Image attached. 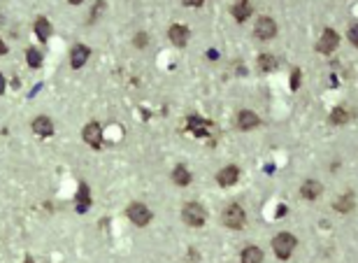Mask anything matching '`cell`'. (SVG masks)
<instances>
[{
    "mask_svg": "<svg viewBox=\"0 0 358 263\" xmlns=\"http://www.w3.org/2000/svg\"><path fill=\"white\" fill-rule=\"evenodd\" d=\"M296 244H298V240L291 233H279L275 240H272V250H275V254H277L279 258H289L291 254H293V250H296Z\"/></svg>",
    "mask_w": 358,
    "mask_h": 263,
    "instance_id": "obj_1",
    "label": "cell"
},
{
    "mask_svg": "<svg viewBox=\"0 0 358 263\" xmlns=\"http://www.w3.org/2000/svg\"><path fill=\"white\" fill-rule=\"evenodd\" d=\"M182 216H184V222L189 224V226H203L205 224V219H207V214H205V208H200L198 202H186L184 205V210H182Z\"/></svg>",
    "mask_w": 358,
    "mask_h": 263,
    "instance_id": "obj_2",
    "label": "cell"
},
{
    "mask_svg": "<svg viewBox=\"0 0 358 263\" xmlns=\"http://www.w3.org/2000/svg\"><path fill=\"white\" fill-rule=\"evenodd\" d=\"M244 222H247V214H244V210L240 205H230L226 212H223V224L228 226V228H242Z\"/></svg>",
    "mask_w": 358,
    "mask_h": 263,
    "instance_id": "obj_3",
    "label": "cell"
},
{
    "mask_svg": "<svg viewBox=\"0 0 358 263\" xmlns=\"http://www.w3.org/2000/svg\"><path fill=\"white\" fill-rule=\"evenodd\" d=\"M128 216L130 222L135 224V226H147L149 222H151V212H149L147 205H142V202H130L128 205Z\"/></svg>",
    "mask_w": 358,
    "mask_h": 263,
    "instance_id": "obj_4",
    "label": "cell"
},
{
    "mask_svg": "<svg viewBox=\"0 0 358 263\" xmlns=\"http://www.w3.org/2000/svg\"><path fill=\"white\" fill-rule=\"evenodd\" d=\"M254 33H256L258 40H272L275 33H277V24H275L270 16H261V21H258L256 28H254Z\"/></svg>",
    "mask_w": 358,
    "mask_h": 263,
    "instance_id": "obj_5",
    "label": "cell"
},
{
    "mask_svg": "<svg viewBox=\"0 0 358 263\" xmlns=\"http://www.w3.org/2000/svg\"><path fill=\"white\" fill-rule=\"evenodd\" d=\"M338 33L333 30V28H326L324 35H321V40L317 42V49L321 52V54H331V52H335V47H338Z\"/></svg>",
    "mask_w": 358,
    "mask_h": 263,
    "instance_id": "obj_6",
    "label": "cell"
},
{
    "mask_svg": "<svg viewBox=\"0 0 358 263\" xmlns=\"http://www.w3.org/2000/svg\"><path fill=\"white\" fill-rule=\"evenodd\" d=\"M84 140H86L93 149H100V144H102V130H100V126H98L95 122H91V124H86V126H84Z\"/></svg>",
    "mask_w": 358,
    "mask_h": 263,
    "instance_id": "obj_7",
    "label": "cell"
},
{
    "mask_svg": "<svg viewBox=\"0 0 358 263\" xmlns=\"http://www.w3.org/2000/svg\"><path fill=\"white\" fill-rule=\"evenodd\" d=\"M237 177H240V168H237V166H226V168L216 175V182L221 184V186H230V184L237 182Z\"/></svg>",
    "mask_w": 358,
    "mask_h": 263,
    "instance_id": "obj_8",
    "label": "cell"
},
{
    "mask_svg": "<svg viewBox=\"0 0 358 263\" xmlns=\"http://www.w3.org/2000/svg\"><path fill=\"white\" fill-rule=\"evenodd\" d=\"M33 130L37 135H42V138H47V135L54 133V124H51V119H47V116H37L33 122Z\"/></svg>",
    "mask_w": 358,
    "mask_h": 263,
    "instance_id": "obj_9",
    "label": "cell"
},
{
    "mask_svg": "<svg viewBox=\"0 0 358 263\" xmlns=\"http://www.w3.org/2000/svg\"><path fill=\"white\" fill-rule=\"evenodd\" d=\"M88 56H91V49L84 47V44H77V47L72 49V58H70V63H72V68H81L84 63H86Z\"/></svg>",
    "mask_w": 358,
    "mask_h": 263,
    "instance_id": "obj_10",
    "label": "cell"
},
{
    "mask_svg": "<svg viewBox=\"0 0 358 263\" xmlns=\"http://www.w3.org/2000/svg\"><path fill=\"white\" fill-rule=\"evenodd\" d=\"M170 40L175 42L177 47H184L189 42V28L186 26H172L170 28Z\"/></svg>",
    "mask_w": 358,
    "mask_h": 263,
    "instance_id": "obj_11",
    "label": "cell"
},
{
    "mask_svg": "<svg viewBox=\"0 0 358 263\" xmlns=\"http://www.w3.org/2000/svg\"><path fill=\"white\" fill-rule=\"evenodd\" d=\"M237 124H240V128H242V130H249V128H254V126H258V124H261V119H258L254 112L244 110V112H240V116H237Z\"/></svg>",
    "mask_w": 358,
    "mask_h": 263,
    "instance_id": "obj_12",
    "label": "cell"
},
{
    "mask_svg": "<svg viewBox=\"0 0 358 263\" xmlns=\"http://www.w3.org/2000/svg\"><path fill=\"white\" fill-rule=\"evenodd\" d=\"M321 191H324V189H321V184H319V182H312V180H310V182L303 184L300 194H303V198H307V200H314V198L321 196Z\"/></svg>",
    "mask_w": 358,
    "mask_h": 263,
    "instance_id": "obj_13",
    "label": "cell"
},
{
    "mask_svg": "<svg viewBox=\"0 0 358 263\" xmlns=\"http://www.w3.org/2000/svg\"><path fill=\"white\" fill-rule=\"evenodd\" d=\"M35 33H37V38L44 42L49 35H51V24H49L44 16H37V21H35Z\"/></svg>",
    "mask_w": 358,
    "mask_h": 263,
    "instance_id": "obj_14",
    "label": "cell"
},
{
    "mask_svg": "<svg viewBox=\"0 0 358 263\" xmlns=\"http://www.w3.org/2000/svg\"><path fill=\"white\" fill-rule=\"evenodd\" d=\"M242 263H263V252L258 247H247L242 252Z\"/></svg>",
    "mask_w": 358,
    "mask_h": 263,
    "instance_id": "obj_15",
    "label": "cell"
},
{
    "mask_svg": "<svg viewBox=\"0 0 358 263\" xmlns=\"http://www.w3.org/2000/svg\"><path fill=\"white\" fill-rule=\"evenodd\" d=\"M172 180H175L179 186H186V184L191 182V172L186 170V166H177V168L172 170Z\"/></svg>",
    "mask_w": 358,
    "mask_h": 263,
    "instance_id": "obj_16",
    "label": "cell"
},
{
    "mask_svg": "<svg viewBox=\"0 0 358 263\" xmlns=\"http://www.w3.org/2000/svg\"><path fill=\"white\" fill-rule=\"evenodd\" d=\"M251 5L249 2H237V5H233V16H235L237 21H244V19H249L251 16Z\"/></svg>",
    "mask_w": 358,
    "mask_h": 263,
    "instance_id": "obj_17",
    "label": "cell"
},
{
    "mask_svg": "<svg viewBox=\"0 0 358 263\" xmlns=\"http://www.w3.org/2000/svg\"><path fill=\"white\" fill-rule=\"evenodd\" d=\"M88 205H91V196H88L86 184H81V186H79V196H77V210H79V212H86Z\"/></svg>",
    "mask_w": 358,
    "mask_h": 263,
    "instance_id": "obj_18",
    "label": "cell"
},
{
    "mask_svg": "<svg viewBox=\"0 0 358 263\" xmlns=\"http://www.w3.org/2000/svg\"><path fill=\"white\" fill-rule=\"evenodd\" d=\"M277 63L279 61L272 54H261V56H258V68H261V70H265V72L275 70V68H277Z\"/></svg>",
    "mask_w": 358,
    "mask_h": 263,
    "instance_id": "obj_19",
    "label": "cell"
},
{
    "mask_svg": "<svg viewBox=\"0 0 358 263\" xmlns=\"http://www.w3.org/2000/svg\"><path fill=\"white\" fill-rule=\"evenodd\" d=\"M189 128L193 130L196 135H207V124L200 122L198 116H191V119H189Z\"/></svg>",
    "mask_w": 358,
    "mask_h": 263,
    "instance_id": "obj_20",
    "label": "cell"
},
{
    "mask_svg": "<svg viewBox=\"0 0 358 263\" xmlns=\"http://www.w3.org/2000/svg\"><path fill=\"white\" fill-rule=\"evenodd\" d=\"M26 58H28V66H30V68H40L42 66V54L37 52V49H28Z\"/></svg>",
    "mask_w": 358,
    "mask_h": 263,
    "instance_id": "obj_21",
    "label": "cell"
},
{
    "mask_svg": "<svg viewBox=\"0 0 358 263\" xmlns=\"http://www.w3.org/2000/svg\"><path fill=\"white\" fill-rule=\"evenodd\" d=\"M349 116H347V110H342V108H338V110H333V114H331V122L333 124H345Z\"/></svg>",
    "mask_w": 358,
    "mask_h": 263,
    "instance_id": "obj_22",
    "label": "cell"
},
{
    "mask_svg": "<svg viewBox=\"0 0 358 263\" xmlns=\"http://www.w3.org/2000/svg\"><path fill=\"white\" fill-rule=\"evenodd\" d=\"M354 202H356V198H354V194H347V198H345V200H340V202H338V210H342V212H347V210H352V208H354Z\"/></svg>",
    "mask_w": 358,
    "mask_h": 263,
    "instance_id": "obj_23",
    "label": "cell"
},
{
    "mask_svg": "<svg viewBox=\"0 0 358 263\" xmlns=\"http://www.w3.org/2000/svg\"><path fill=\"white\" fill-rule=\"evenodd\" d=\"M298 86H300V70H293V72H291V88L296 91Z\"/></svg>",
    "mask_w": 358,
    "mask_h": 263,
    "instance_id": "obj_24",
    "label": "cell"
},
{
    "mask_svg": "<svg viewBox=\"0 0 358 263\" xmlns=\"http://www.w3.org/2000/svg\"><path fill=\"white\" fill-rule=\"evenodd\" d=\"M349 40H352V44H358V30H356V26L349 28Z\"/></svg>",
    "mask_w": 358,
    "mask_h": 263,
    "instance_id": "obj_25",
    "label": "cell"
},
{
    "mask_svg": "<svg viewBox=\"0 0 358 263\" xmlns=\"http://www.w3.org/2000/svg\"><path fill=\"white\" fill-rule=\"evenodd\" d=\"M135 44H137V47H144V44H147V35H144V33L137 35V42H135Z\"/></svg>",
    "mask_w": 358,
    "mask_h": 263,
    "instance_id": "obj_26",
    "label": "cell"
},
{
    "mask_svg": "<svg viewBox=\"0 0 358 263\" xmlns=\"http://www.w3.org/2000/svg\"><path fill=\"white\" fill-rule=\"evenodd\" d=\"M5 91V80H2V74H0V94Z\"/></svg>",
    "mask_w": 358,
    "mask_h": 263,
    "instance_id": "obj_27",
    "label": "cell"
},
{
    "mask_svg": "<svg viewBox=\"0 0 358 263\" xmlns=\"http://www.w3.org/2000/svg\"><path fill=\"white\" fill-rule=\"evenodd\" d=\"M26 263H33V258H30V256H28V258H26Z\"/></svg>",
    "mask_w": 358,
    "mask_h": 263,
    "instance_id": "obj_28",
    "label": "cell"
}]
</instances>
